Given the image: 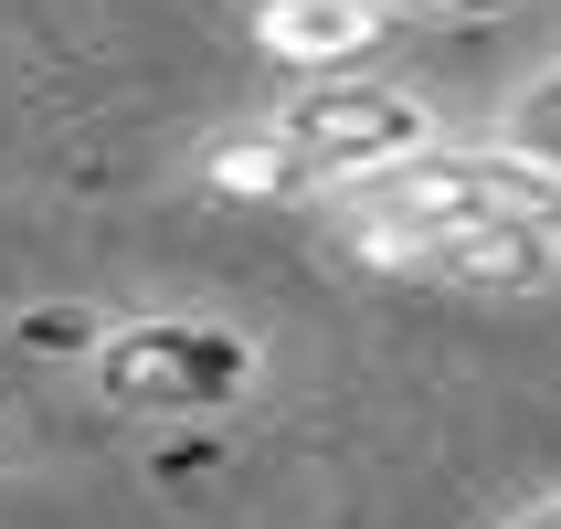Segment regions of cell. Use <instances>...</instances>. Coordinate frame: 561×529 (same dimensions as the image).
I'll return each mask as SVG.
<instances>
[{
	"mask_svg": "<svg viewBox=\"0 0 561 529\" xmlns=\"http://www.w3.org/2000/svg\"><path fill=\"white\" fill-rule=\"evenodd\" d=\"M329 212H340V244L360 265L403 276L424 244L477 233V222H561V181L499 138V149H435V159H413V170H392V181L329 202Z\"/></svg>",
	"mask_w": 561,
	"mask_h": 529,
	"instance_id": "cell-1",
	"label": "cell"
},
{
	"mask_svg": "<svg viewBox=\"0 0 561 529\" xmlns=\"http://www.w3.org/2000/svg\"><path fill=\"white\" fill-rule=\"evenodd\" d=\"M276 127H286V149L308 159L318 202H350V191H371V181H392V170L445 149L435 95L381 85V74H329V85H308L297 106H276Z\"/></svg>",
	"mask_w": 561,
	"mask_h": 529,
	"instance_id": "cell-2",
	"label": "cell"
},
{
	"mask_svg": "<svg viewBox=\"0 0 561 529\" xmlns=\"http://www.w3.org/2000/svg\"><path fill=\"white\" fill-rule=\"evenodd\" d=\"M254 381V340L233 329H191V318H149L95 349V392L106 403H233Z\"/></svg>",
	"mask_w": 561,
	"mask_h": 529,
	"instance_id": "cell-3",
	"label": "cell"
},
{
	"mask_svg": "<svg viewBox=\"0 0 561 529\" xmlns=\"http://www.w3.org/2000/svg\"><path fill=\"white\" fill-rule=\"evenodd\" d=\"M424 286H467V297H530L561 276V222H477V233H445L403 265Z\"/></svg>",
	"mask_w": 561,
	"mask_h": 529,
	"instance_id": "cell-4",
	"label": "cell"
},
{
	"mask_svg": "<svg viewBox=\"0 0 561 529\" xmlns=\"http://www.w3.org/2000/svg\"><path fill=\"white\" fill-rule=\"evenodd\" d=\"M392 32V0H265L254 11V43L297 74H350Z\"/></svg>",
	"mask_w": 561,
	"mask_h": 529,
	"instance_id": "cell-5",
	"label": "cell"
},
{
	"mask_svg": "<svg viewBox=\"0 0 561 529\" xmlns=\"http://www.w3.org/2000/svg\"><path fill=\"white\" fill-rule=\"evenodd\" d=\"M202 181H213L222 202H297V191H308V159L286 149L276 117H254V127H233V138L202 149Z\"/></svg>",
	"mask_w": 561,
	"mask_h": 529,
	"instance_id": "cell-6",
	"label": "cell"
},
{
	"mask_svg": "<svg viewBox=\"0 0 561 529\" xmlns=\"http://www.w3.org/2000/svg\"><path fill=\"white\" fill-rule=\"evenodd\" d=\"M508 149L540 159V170L561 181V74H551V85H530L519 106H508Z\"/></svg>",
	"mask_w": 561,
	"mask_h": 529,
	"instance_id": "cell-7",
	"label": "cell"
},
{
	"mask_svg": "<svg viewBox=\"0 0 561 529\" xmlns=\"http://www.w3.org/2000/svg\"><path fill=\"white\" fill-rule=\"evenodd\" d=\"M519 0H392V22H499Z\"/></svg>",
	"mask_w": 561,
	"mask_h": 529,
	"instance_id": "cell-8",
	"label": "cell"
},
{
	"mask_svg": "<svg viewBox=\"0 0 561 529\" xmlns=\"http://www.w3.org/2000/svg\"><path fill=\"white\" fill-rule=\"evenodd\" d=\"M508 529H561V498H540V508H519Z\"/></svg>",
	"mask_w": 561,
	"mask_h": 529,
	"instance_id": "cell-9",
	"label": "cell"
}]
</instances>
